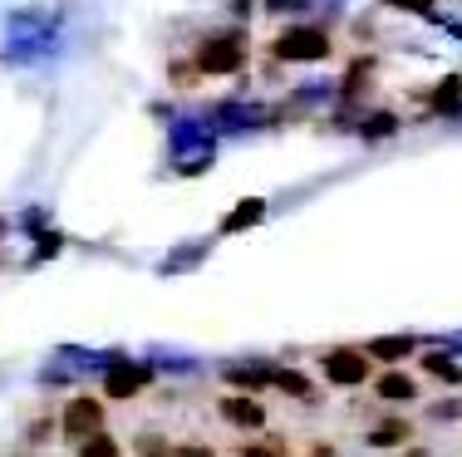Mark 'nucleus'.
<instances>
[{
	"label": "nucleus",
	"mask_w": 462,
	"mask_h": 457,
	"mask_svg": "<svg viewBox=\"0 0 462 457\" xmlns=\"http://www.w3.org/2000/svg\"><path fill=\"white\" fill-rule=\"evenodd\" d=\"M271 384L285 388L291 398H315V384L305 374H295V369H271Z\"/></svg>",
	"instance_id": "1a4fd4ad"
},
{
	"label": "nucleus",
	"mask_w": 462,
	"mask_h": 457,
	"mask_svg": "<svg viewBox=\"0 0 462 457\" xmlns=\"http://www.w3.org/2000/svg\"><path fill=\"white\" fill-rule=\"evenodd\" d=\"M457 94H462V79H448L443 89L433 94V108H453V104H457Z\"/></svg>",
	"instance_id": "dca6fc26"
},
{
	"label": "nucleus",
	"mask_w": 462,
	"mask_h": 457,
	"mask_svg": "<svg viewBox=\"0 0 462 457\" xmlns=\"http://www.w3.org/2000/svg\"><path fill=\"white\" fill-rule=\"evenodd\" d=\"M256 216H261V202H246L241 212H231V216H226V232H236V226H251Z\"/></svg>",
	"instance_id": "4468645a"
},
{
	"label": "nucleus",
	"mask_w": 462,
	"mask_h": 457,
	"mask_svg": "<svg viewBox=\"0 0 462 457\" xmlns=\"http://www.w3.org/2000/svg\"><path fill=\"white\" fill-rule=\"evenodd\" d=\"M60 433L69 443H84V438H94V433H104V404L89 394H74L60 413Z\"/></svg>",
	"instance_id": "7ed1b4c3"
},
{
	"label": "nucleus",
	"mask_w": 462,
	"mask_h": 457,
	"mask_svg": "<svg viewBox=\"0 0 462 457\" xmlns=\"http://www.w3.org/2000/svg\"><path fill=\"white\" fill-rule=\"evenodd\" d=\"M236 457H285V443L281 438H261V443H251V448H241Z\"/></svg>",
	"instance_id": "ddd939ff"
},
{
	"label": "nucleus",
	"mask_w": 462,
	"mask_h": 457,
	"mask_svg": "<svg viewBox=\"0 0 462 457\" xmlns=\"http://www.w3.org/2000/svg\"><path fill=\"white\" fill-rule=\"evenodd\" d=\"M409 423L403 418H383V423H374V433H369V443L374 448H403V443H409Z\"/></svg>",
	"instance_id": "0eeeda50"
},
{
	"label": "nucleus",
	"mask_w": 462,
	"mask_h": 457,
	"mask_svg": "<svg viewBox=\"0 0 462 457\" xmlns=\"http://www.w3.org/2000/svg\"><path fill=\"white\" fill-rule=\"evenodd\" d=\"M74 457H124V448H118L114 433H94V438L74 443Z\"/></svg>",
	"instance_id": "6e6552de"
},
{
	"label": "nucleus",
	"mask_w": 462,
	"mask_h": 457,
	"mask_svg": "<svg viewBox=\"0 0 462 457\" xmlns=\"http://www.w3.org/2000/svg\"><path fill=\"white\" fill-rule=\"evenodd\" d=\"M168 457H217L212 443H178V448H168Z\"/></svg>",
	"instance_id": "2eb2a0df"
},
{
	"label": "nucleus",
	"mask_w": 462,
	"mask_h": 457,
	"mask_svg": "<svg viewBox=\"0 0 462 457\" xmlns=\"http://www.w3.org/2000/svg\"><path fill=\"white\" fill-rule=\"evenodd\" d=\"M143 388H148V369H138V364H118L114 374L104 379V394L108 398H138Z\"/></svg>",
	"instance_id": "423d86ee"
},
{
	"label": "nucleus",
	"mask_w": 462,
	"mask_h": 457,
	"mask_svg": "<svg viewBox=\"0 0 462 457\" xmlns=\"http://www.w3.org/2000/svg\"><path fill=\"white\" fill-rule=\"evenodd\" d=\"M423 369H428L433 379H448V384H462V369H457V364H448V359H438V354H428V359H423Z\"/></svg>",
	"instance_id": "f8f14e48"
},
{
	"label": "nucleus",
	"mask_w": 462,
	"mask_h": 457,
	"mask_svg": "<svg viewBox=\"0 0 462 457\" xmlns=\"http://www.w3.org/2000/svg\"><path fill=\"white\" fill-rule=\"evenodd\" d=\"M271 54L285 64H310V59H325L329 54V35L325 30H315V25H295V30H285V35L271 45Z\"/></svg>",
	"instance_id": "f03ea898"
},
{
	"label": "nucleus",
	"mask_w": 462,
	"mask_h": 457,
	"mask_svg": "<svg viewBox=\"0 0 462 457\" xmlns=\"http://www.w3.org/2000/svg\"><path fill=\"white\" fill-rule=\"evenodd\" d=\"M138 457H168V443L152 438V433H143V438H138Z\"/></svg>",
	"instance_id": "f3484780"
},
{
	"label": "nucleus",
	"mask_w": 462,
	"mask_h": 457,
	"mask_svg": "<svg viewBox=\"0 0 462 457\" xmlns=\"http://www.w3.org/2000/svg\"><path fill=\"white\" fill-rule=\"evenodd\" d=\"M192 64H197V74H212V79L236 74L241 64H246V30H222V35H207L202 45L192 50Z\"/></svg>",
	"instance_id": "f257e3e1"
},
{
	"label": "nucleus",
	"mask_w": 462,
	"mask_h": 457,
	"mask_svg": "<svg viewBox=\"0 0 462 457\" xmlns=\"http://www.w3.org/2000/svg\"><path fill=\"white\" fill-rule=\"evenodd\" d=\"M389 5H409V10H418V5H428V0H389Z\"/></svg>",
	"instance_id": "a211bd4d"
},
{
	"label": "nucleus",
	"mask_w": 462,
	"mask_h": 457,
	"mask_svg": "<svg viewBox=\"0 0 462 457\" xmlns=\"http://www.w3.org/2000/svg\"><path fill=\"white\" fill-rule=\"evenodd\" d=\"M217 413L231 423V428H251V433H261L266 428V408L256 404V398H246V394H222V404H217Z\"/></svg>",
	"instance_id": "39448f33"
},
{
	"label": "nucleus",
	"mask_w": 462,
	"mask_h": 457,
	"mask_svg": "<svg viewBox=\"0 0 462 457\" xmlns=\"http://www.w3.org/2000/svg\"><path fill=\"white\" fill-rule=\"evenodd\" d=\"M374 394L389 398V404H403V398H413V379L409 374H383L379 384H374Z\"/></svg>",
	"instance_id": "9d476101"
},
{
	"label": "nucleus",
	"mask_w": 462,
	"mask_h": 457,
	"mask_svg": "<svg viewBox=\"0 0 462 457\" xmlns=\"http://www.w3.org/2000/svg\"><path fill=\"white\" fill-rule=\"evenodd\" d=\"M409 350H413V340H403V334H399V340H374V344H365L369 359H389V364H393V359H403Z\"/></svg>",
	"instance_id": "9b49d317"
},
{
	"label": "nucleus",
	"mask_w": 462,
	"mask_h": 457,
	"mask_svg": "<svg viewBox=\"0 0 462 457\" xmlns=\"http://www.w3.org/2000/svg\"><path fill=\"white\" fill-rule=\"evenodd\" d=\"M320 369H325L329 384L355 388V384H365V379H369V354H365V350H329V354L320 359Z\"/></svg>",
	"instance_id": "20e7f679"
}]
</instances>
